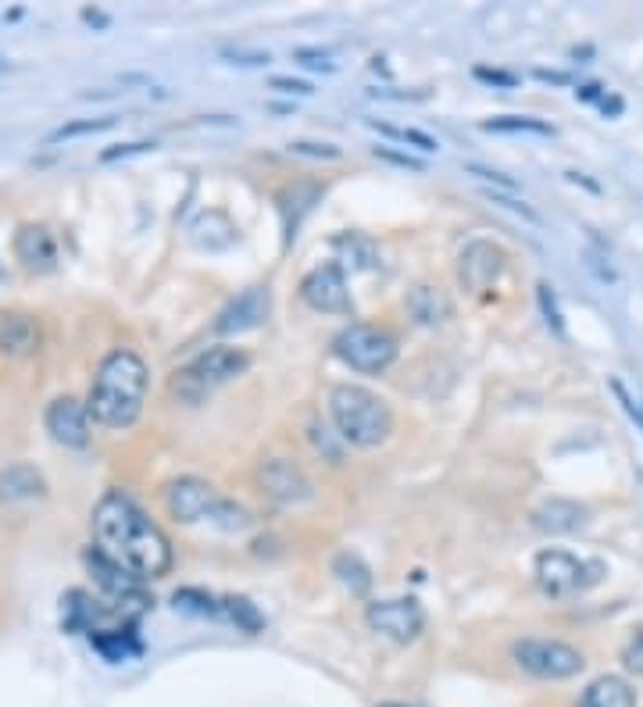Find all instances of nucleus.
Wrapping results in <instances>:
<instances>
[{"mask_svg": "<svg viewBox=\"0 0 643 707\" xmlns=\"http://www.w3.org/2000/svg\"><path fill=\"white\" fill-rule=\"evenodd\" d=\"M93 543L101 558H108L111 565H118L140 583H154L172 568V543L118 490L104 493L93 508Z\"/></svg>", "mask_w": 643, "mask_h": 707, "instance_id": "nucleus-1", "label": "nucleus"}, {"mask_svg": "<svg viewBox=\"0 0 643 707\" xmlns=\"http://www.w3.org/2000/svg\"><path fill=\"white\" fill-rule=\"evenodd\" d=\"M147 386H151L147 361L136 350H111L108 358L101 361V368H97V375H93L86 411L104 429H129L143 415Z\"/></svg>", "mask_w": 643, "mask_h": 707, "instance_id": "nucleus-2", "label": "nucleus"}, {"mask_svg": "<svg viewBox=\"0 0 643 707\" xmlns=\"http://www.w3.org/2000/svg\"><path fill=\"white\" fill-rule=\"evenodd\" d=\"M329 415H333L336 436L351 447H379L393 433V411L379 393L365 386L340 383L329 390Z\"/></svg>", "mask_w": 643, "mask_h": 707, "instance_id": "nucleus-3", "label": "nucleus"}, {"mask_svg": "<svg viewBox=\"0 0 643 707\" xmlns=\"http://www.w3.org/2000/svg\"><path fill=\"white\" fill-rule=\"evenodd\" d=\"M251 368V354L240 347H211L204 354L183 365L172 379V393H176L183 404H201L208 400L218 386L233 383L236 375H243Z\"/></svg>", "mask_w": 643, "mask_h": 707, "instance_id": "nucleus-4", "label": "nucleus"}, {"mask_svg": "<svg viewBox=\"0 0 643 707\" xmlns=\"http://www.w3.org/2000/svg\"><path fill=\"white\" fill-rule=\"evenodd\" d=\"M333 354L361 375H379L397 361V336L383 325L351 322L333 340Z\"/></svg>", "mask_w": 643, "mask_h": 707, "instance_id": "nucleus-5", "label": "nucleus"}, {"mask_svg": "<svg viewBox=\"0 0 643 707\" xmlns=\"http://www.w3.org/2000/svg\"><path fill=\"white\" fill-rule=\"evenodd\" d=\"M533 575L547 597L565 600V597H576V593L590 590L604 575V565L601 561H583L576 558V554H568V550H540V554H536Z\"/></svg>", "mask_w": 643, "mask_h": 707, "instance_id": "nucleus-6", "label": "nucleus"}, {"mask_svg": "<svg viewBox=\"0 0 643 707\" xmlns=\"http://www.w3.org/2000/svg\"><path fill=\"white\" fill-rule=\"evenodd\" d=\"M511 658L522 672L536 675V679H547V683H561V679H572L586 668V658L576 647H568L561 640H518L511 647Z\"/></svg>", "mask_w": 643, "mask_h": 707, "instance_id": "nucleus-7", "label": "nucleus"}, {"mask_svg": "<svg viewBox=\"0 0 643 707\" xmlns=\"http://www.w3.org/2000/svg\"><path fill=\"white\" fill-rule=\"evenodd\" d=\"M365 622L372 633L386 636L393 643H411L426 629V611L415 597H393V600H372L365 611Z\"/></svg>", "mask_w": 643, "mask_h": 707, "instance_id": "nucleus-8", "label": "nucleus"}, {"mask_svg": "<svg viewBox=\"0 0 643 707\" xmlns=\"http://www.w3.org/2000/svg\"><path fill=\"white\" fill-rule=\"evenodd\" d=\"M301 297L308 308L322 311V315H351V290H347V275H343L340 261L311 268L301 283Z\"/></svg>", "mask_w": 643, "mask_h": 707, "instance_id": "nucleus-9", "label": "nucleus"}, {"mask_svg": "<svg viewBox=\"0 0 643 707\" xmlns=\"http://www.w3.org/2000/svg\"><path fill=\"white\" fill-rule=\"evenodd\" d=\"M222 500L226 497H218L215 486L197 479V475H183V479H176V483H168V490H165V504H168V511H172V518H176V522H186V525L201 522V518H211V522H215Z\"/></svg>", "mask_w": 643, "mask_h": 707, "instance_id": "nucleus-10", "label": "nucleus"}, {"mask_svg": "<svg viewBox=\"0 0 643 707\" xmlns=\"http://www.w3.org/2000/svg\"><path fill=\"white\" fill-rule=\"evenodd\" d=\"M504 261H508V254H504L497 243L490 240H472L465 250H461L458 258V279L465 290L472 293H483L490 290L497 279H501L504 272Z\"/></svg>", "mask_w": 643, "mask_h": 707, "instance_id": "nucleus-11", "label": "nucleus"}, {"mask_svg": "<svg viewBox=\"0 0 643 707\" xmlns=\"http://www.w3.org/2000/svg\"><path fill=\"white\" fill-rule=\"evenodd\" d=\"M258 483L268 497L276 500V504H304V500L315 497L311 490V479L304 475L301 465H293L286 458H272L258 468Z\"/></svg>", "mask_w": 643, "mask_h": 707, "instance_id": "nucleus-12", "label": "nucleus"}, {"mask_svg": "<svg viewBox=\"0 0 643 707\" xmlns=\"http://www.w3.org/2000/svg\"><path fill=\"white\" fill-rule=\"evenodd\" d=\"M47 433L54 436V443L72 450L90 447V411L83 400L76 397H58L47 408Z\"/></svg>", "mask_w": 643, "mask_h": 707, "instance_id": "nucleus-13", "label": "nucleus"}, {"mask_svg": "<svg viewBox=\"0 0 643 707\" xmlns=\"http://www.w3.org/2000/svg\"><path fill=\"white\" fill-rule=\"evenodd\" d=\"M265 315H268V293L261 290V286H247L240 297H233L226 308H222V315H218L215 322V333L222 336L251 333V329H258V325L265 322Z\"/></svg>", "mask_w": 643, "mask_h": 707, "instance_id": "nucleus-14", "label": "nucleus"}, {"mask_svg": "<svg viewBox=\"0 0 643 707\" xmlns=\"http://www.w3.org/2000/svg\"><path fill=\"white\" fill-rule=\"evenodd\" d=\"M15 258L22 261V268L26 272H54V265H58V243H54L51 229L47 225H22L15 233Z\"/></svg>", "mask_w": 643, "mask_h": 707, "instance_id": "nucleus-15", "label": "nucleus"}, {"mask_svg": "<svg viewBox=\"0 0 643 707\" xmlns=\"http://www.w3.org/2000/svg\"><path fill=\"white\" fill-rule=\"evenodd\" d=\"M40 347V329L22 311H0V350L11 358H26Z\"/></svg>", "mask_w": 643, "mask_h": 707, "instance_id": "nucleus-16", "label": "nucleus"}, {"mask_svg": "<svg viewBox=\"0 0 643 707\" xmlns=\"http://www.w3.org/2000/svg\"><path fill=\"white\" fill-rule=\"evenodd\" d=\"M576 707H636V690L622 675H601L586 686Z\"/></svg>", "mask_w": 643, "mask_h": 707, "instance_id": "nucleus-17", "label": "nucleus"}, {"mask_svg": "<svg viewBox=\"0 0 643 707\" xmlns=\"http://www.w3.org/2000/svg\"><path fill=\"white\" fill-rule=\"evenodd\" d=\"M43 493H47V483L33 465H11L0 472V500H8V504L43 497Z\"/></svg>", "mask_w": 643, "mask_h": 707, "instance_id": "nucleus-18", "label": "nucleus"}, {"mask_svg": "<svg viewBox=\"0 0 643 707\" xmlns=\"http://www.w3.org/2000/svg\"><path fill=\"white\" fill-rule=\"evenodd\" d=\"M533 525L543 533H576L586 525V508H579L572 500H547L533 515Z\"/></svg>", "mask_w": 643, "mask_h": 707, "instance_id": "nucleus-19", "label": "nucleus"}, {"mask_svg": "<svg viewBox=\"0 0 643 707\" xmlns=\"http://www.w3.org/2000/svg\"><path fill=\"white\" fill-rule=\"evenodd\" d=\"M408 311L418 325H440L451 315V300L443 297L440 286H415L408 293Z\"/></svg>", "mask_w": 643, "mask_h": 707, "instance_id": "nucleus-20", "label": "nucleus"}, {"mask_svg": "<svg viewBox=\"0 0 643 707\" xmlns=\"http://www.w3.org/2000/svg\"><path fill=\"white\" fill-rule=\"evenodd\" d=\"M93 647L101 650L111 665H122V661H129V658L140 654V640L133 636V625H115V629H101V633H93Z\"/></svg>", "mask_w": 643, "mask_h": 707, "instance_id": "nucleus-21", "label": "nucleus"}, {"mask_svg": "<svg viewBox=\"0 0 643 707\" xmlns=\"http://www.w3.org/2000/svg\"><path fill=\"white\" fill-rule=\"evenodd\" d=\"M333 247L340 250V265L354 268V272H368V268H376V261H379L376 243L361 233H340L333 240Z\"/></svg>", "mask_w": 643, "mask_h": 707, "instance_id": "nucleus-22", "label": "nucleus"}, {"mask_svg": "<svg viewBox=\"0 0 643 707\" xmlns=\"http://www.w3.org/2000/svg\"><path fill=\"white\" fill-rule=\"evenodd\" d=\"M333 575L340 579L343 590H351L354 597H365V593L372 590V572H368L365 561H361L358 554H351V550H343V554L333 558Z\"/></svg>", "mask_w": 643, "mask_h": 707, "instance_id": "nucleus-23", "label": "nucleus"}, {"mask_svg": "<svg viewBox=\"0 0 643 707\" xmlns=\"http://www.w3.org/2000/svg\"><path fill=\"white\" fill-rule=\"evenodd\" d=\"M322 197V190L318 186H304V183H297V186H290V190L283 193V215H286V236H297V229H301V218L308 215L311 208H315V200Z\"/></svg>", "mask_w": 643, "mask_h": 707, "instance_id": "nucleus-24", "label": "nucleus"}, {"mask_svg": "<svg viewBox=\"0 0 643 707\" xmlns=\"http://www.w3.org/2000/svg\"><path fill=\"white\" fill-rule=\"evenodd\" d=\"M483 133H533V136H554L551 122H543V118H533V115H501V118H486L479 125Z\"/></svg>", "mask_w": 643, "mask_h": 707, "instance_id": "nucleus-25", "label": "nucleus"}, {"mask_svg": "<svg viewBox=\"0 0 643 707\" xmlns=\"http://www.w3.org/2000/svg\"><path fill=\"white\" fill-rule=\"evenodd\" d=\"M222 618L233 622L236 629H243V633H251V636L265 629V618H261V611L254 608L247 597H222Z\"/></svg>", "mask_w": 643, "mask_h": 707, "instance_id": "nucleus-26", "label": "nucleus"}, {"mask_svg": "<svg viewBox=\"0 0 643 707\" xmlns=\"http://www.w3.org/2000/svg\"><path fill=\"white\" fill-rule=\"evenodd\" d=\"M118 118H111V115H104V118H79V122H65V125H58L51 136H47V143H68V140H76V136H93V133H104V129H111Z\"/></svg>", "mask_w": 643, "mask_h": 707, "instance_id": "nucleus-27", "label": "nucleus"}, {"mask_svg": "<svg viewBox=\"0 0 643 707\" xmlns=\"http://www.w3.org/2000/svg\"><path fill=\"white\" fill-rule=\"evenodd\" d=\"M176 608L190 611V615H204V618H222V600L211 597L204 590H176Z\"/></svg>", "mask_w": 643, "mask_h": 707, "instance_id": "nucleus-28", "label": "nucleus"}, {"mask_svg": "<svg viewBox=\"0 0 643 707\" xmlns=\"http://www.w3.org/2000/svg\"><path fill=\"white\" fill-rule=\"evenodd\" d=\"M372 129H379L383 136H390V140H401V143H411V147H418L422 154H433V150H440V143L433 140V136L418 133V129H393V125H383V122H368Z\"/></svg>", "mask_w": 643, "mask_h": 707, "instance_id": "nucleus-29", "label": "nucleus"}, {"mask_svg": "<svg viewBox=\"0 0 643 707\" xmlns=\"http://www.w3.org/2000/svg\"><path fill=\"white\" fill-rule=\"evenodd\" d=\"M536 300H540V311L547 318V325L554 329V336H565V322H561V308H558V297L547 283L536 286Z\"/></svg>", "mask_w": 643, "mask_h": 707, "instance_id": "nucleus-30", "label": "nucleus"}, {"mask_svg": "<svg viewBox=\"0 0 643 707\" xmlns=\"http://www.w3.org/2000/svg\"><path fill=\"white\" fill-rule=\"evenodd\" d=\"M611 393H615V400L622 404V411L629 415V422H633L636 429L643 433V400L636 397V393H629L622 379H611Z\"/></svg>", "mask_w": 643, "mask_h": 707, "instance_id": "nucleus-31", "label": "nucleus"}, {"mask_svg": "<svg viewBox=\"0 0 643 707\" xmlns=\"http://www.w3.org/2000/svg\"><path fill=\"white\" fill-rule=\"evenodd\" d=\"M290 154H301V158H315V161H336L340 158V147L318 143V140H290Z\"/></svg>", "mask_w": 643, "mask_h": 707, "instance_id": "nucleus-32", "label": "nucleus"}, {"mask_svg": "<svg viewBox=\"0 0 643 707\" xmlns=\"http://www.w3.org/2000/svg\"><path fill=\"white\" fill-rule=\"evenodd\" d=\"M622 665H626V672L643 675V625L633 629V636H629L626 647H622Z\"/></svg>", "mask_w": 643, "mask_h": 707, "instance_id": "nucleus-33", "label": "nucleus"}, {"mask_svg": "<svg viewBox=\"0 0 643 707\" xmlns=\"http://www.w3.org/2000/svg\"><path fill=\"white\" fill-rule=\"evenodd\" d=\"M465 172L468 175H476L479 183H493L497 190H518V183L511 179V175H504V172H497V168H486V165H465Z\"/></svg>", "mask_w": 643, "mask_h": 707, "instance_id": "nucleus-34", "label": "nucleus"}, {"mask_svg": "<svg viewBox=\"0 0 643 707\" xmlns=\"http://www.w3.org/2000/svg\"><path fill=\"white\" fill-rule=\"evenodd\" d=\"M486 197H490L493 204H501V208L515 211V215H522V218H526V222L540 225V215H536V211L529 208L526 200H515V197H508V193H501V190H486Z\"/></svg>", "mask_w": 643, "mask_h": 707, "instance_id": "nucleus-35", "label": "nucleus"}, {"mask_svg": "<svg viewBox=\"0 0 643 707\" xmlns=\"http://www.w3.org/2000/svg\"><path fill=\"white\" fill-rule=\"evenodd\" d=\"M222 58L229 61V65H243V68H261V65H268V50H243V47H236V50H222Z\"/></svg>", "mask_w": 643, "mask_h": 707, "instance_id": "nucleus-36", "label": "nucleus"}, {"mask_svg": "<svg viewBox=\"0 0 643 707\" xmlns=\"http://www.w3.org/2000/svg\"><path fill=\"white\" fill-rule=\"evenodd\" d=\"M147 150H154L151 140H136V143H118V147L104 150L101 161H122V158H133V154H147Z\"/></svg>", "mask_w": 643, "mask_h": 707, "instance_id": "nucleus-37", "label": "nucleus"}, {"mask_svg": "<svg viewBox=\"0 0 643 707\" xmlns=\"http://www.w3.org/2000/svg\"><path fill=\"white\" fill-rule=\"evenodd\" d=\"M272 90L293 93V97H311V93H315V86L304 83V79H290V75H276V79H272Z\"/></svg>", "mask_w": 643, "mask_h": 707, "instance_id": "nucleus-38", "label": "nucleus"}, {"mask_svg": "<svg viewBox=\"0 0 643 707\" xmlns=\"http://www.w3.org/2000/svg\"><path fill=\"white\" fill-rule=\"evenodd\" d=\"M376 158L390 161V165L411 168V172H426V165H422L418 158H411V154H397V150H390V147H376Z\"/></svg>", "mask_w": 643, "mask_h": 707, "instance_id": "nucleus-39", "label": "nucleus"}, {"mask_svg": "<svg viewBox=\"0 0 643 707\" xmlns=\"http://www.w3.org/2000/svg\"><path fill=\"white\" fill-rule=\"evenodd\" d=\"M476 79H483V83H493V86H504V90H511V86L518 83L511 72H497V68H483V65L476 68Z\"/></svg>", "mask_w": 643, "mask_h": 707, "instance_id": "nucleus-40", "label": "nucleus"}, {"mask_svg": "<svg viewBox=\"0 0 643 707\" xmlns=\"http://www.w3.org/2000/svg\"><path fill=\"white\" fill-rule=\"evenodd\" d=\"M297 61H304V65H311V68H326V72H333V61H329L326 50H297Z\"/></svg>", "mask_w": 643, "mask_h": 707, "instance_id": "nucleus-41", "label": "nucleus"}, {"mask_svg": "<svg viewBox=\"0 0 643 707\" xmlns=\"http://www.w3.org/2000/svg\"><path fill=\"white\" fill-rule=\"evenodd\" d=\"M576 97H579V100H601V97H604V86H601V83H583V86L576 90Z\"/></svg>", "mask_w": 643, "mask_h": 707, "instance_id": "nucleus-42", "label": "nucleus"}, {"mask_svg": "<svg viewBox=\"0 0 643 707\" xmlns=\"http://www.w3.org/2000/svg\"><path fill=\"white\" fill-rule=\"evenodd\" d=\"M601 108H604V115L618 118V115H622V97H608V93H604V97H601Z\"/></svg>", "mask_w": 643, "mask_h": 707, "instance_id": "nucleus-43", "label": "nucleus"}, {"mask_svg": "<svg viewBox=\"0 0 643 707\" xmlns=\"http://www.w3.org/2000/svg\"><path fill=\"white\" fill-rule=\"evenodd\" d=\"M536 79H543V83H568V72H547V68H536Z\"/></svg>", "mask_w": 643, "mask_h": 707, "instance_id": "nucleus-44", "label": "nucleus"}, {"mask_svg": "<svg viewBox=\"0 0 643 707\" xmlns=\"http://www.w3.org/2000/svg\"><path fill=\"white\" fill-rule=\"evenodd\" d=\"M379 707H404V704H393V700H390V704H379Z\"/></svg>", "mask_w": 643, "mask_h": 707, "instance_id": "nucleus-45", "label": "nucleus"}, {"mask_svg": "<svg viewBox=\"0 0 643 707\" xmlns=\"http://www.w3.org/2000/svg\"><path fill=\"white\" fill-rule=\"evenodd\" d=\"M4 68H8V61H4V58H0V72H4Z\"/></svg>", "mask_w": 643, "mask_h": 707, "instance_id": "nucleus-46", "label": "nucleus"}]
</instances>
